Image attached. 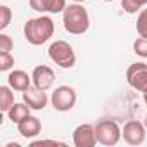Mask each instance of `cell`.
I'll return each mask as SVG.
<instances>
[{
    "label": "cell",
    "instance_id": "6da1fadb",
    "mask_svg": "<svg viewBox=\"0 0 147 147\" xmlns=\"http://www.w3.org/2000/svg\"><path fill=\"white\" fill-rule=\"evenodd\" d=\"M24 38L28 43L38 47V45H43L45 42H49L55 31V24L52 21V18L49 16H38V18H31L26 21L24 28Z\"/></svg>",
    "mask_w": 147,
    "mask_h": 147
},
{
    "label": "cell",
    "instance_id": "7a4b0ae2",
    "mask_svg": "<svg viewBox=\"0 0 147 147\" xmlns=\"http://www.w3.org/2000/svg\"><path fill=\"white\" fill-rule=\"evenodd\" d=\"M62 24L64 30L71 35H83L90 28V16L82 4L75 2L66 5L62 12Z\"/></svg>",
    "mask_w": 147,
    "mask_h": 147
},
{
    "label": "cell",
    "instance_id": "3957f363",
    "mask_svg": "<svg viewBox=\"0 0 147 147\" xmlns=\"http://www.w3.org/2000/svg\"><path fill=\"white\" fill-rule=\"evenodd\" d=\"M49 57L62 69H71L76 62V54L66 40H55L49 47Z\"/></svg>",
    "mask_w": 147,
    "mask_h": 147
},
{
    "label": "cell",
    "instance_id": "277c9868",
    "mask_svg": "<svg viewBox=\"0 0 147 147\" xmlns=\"http://www.w3.org/2000/svg\"><path fill=\"white\" fill-rule=\"evenodd\" d=\"M95 135H97V144L111 147L116 145L123 137H121V128L114 119H100L95 125Z\"/></svg>",
    "mask_w": 147,
    "mask_h": 147
},
{
    "label": "cell",
    "instance_id": "5b68a950",
    "mask_svg": "<svg viewBox=\"0 0 147 147\" xmlns=\"http://www.w3.org/2000/svg\"><path fill=\"white\" fill-rule=\"evenodd\" d=\"M50 104L59 113L71 111L73 107L76 106V92H75V88L69 87V85L57 87L52 92V95H50Z\"/></svg>",
    "mask_w": 147,
    "mask_h": 147
},
{
    "label": "cell",
    "instance_id": "8992f818",
    "mask_svg": "<svg viewBox=\"0 0 147 147\" xmlns=\"http://www.w3.org/2000/svg\"><path fill=\"white\" fill-rule=\"evenodd\" d=\"M145 135H147V128L138 119H130L121 128V137L128 145H142L145 142Z\"/></svg>",
    "mask_w": 147,
    "mask_h": 147
},
{
    "label": "cell",
    "instance_id": "52a82bcc",
    "mask_svg": "<svg viewBox=\"0 0 147 147\" xmlns=\"http://www.w3.org/2000/svg\"><path fill=\"white\" fill-rule=\"evenodd\" d=\"M126 82L137 92L147 90V62H135L126 69Z\"/></svg>",
    "mask_w": 147,
    "mask_h": 147
},
{
    "label": "cell",
    "instance_id": "ba28073f",
    "mask_svg": "<svg viewBox=\"0 0 147 147\" xmlns=\"http://www.w3.org/2000/svg\"><path fill=\"white\" fill-rule=\"evenodd\" d=\"M73 144L76 147H94L97 145V135H95V125L83 123L78 125L73 131Z\"/></svg>",
    "mask_w": 147,
    "mask_h": 147
},
{
    "label": "cell",
    "instance_id": "9c48e42d",
    "mask_svg": "<svg viewBox=\"0 0 147 147\" xmlns=\"http://www.w3.org/2000/svg\"><path fill=\"white\" fill-rule=\"evenodd\" d=\"M31 80H33V85L40 90H49L52 85H54V80H55V75H54V69L45 66V64H40L33 69L31 73Z\"/></svg>",
    "mask_w": 147,
    "mask_h": 147
},
{
    "label": "cell",
    "instance_id": "30bf717a",
    "mask_svg": "<svg viewBox=\"0 0 147 147\" xmlns=\"http://www.w3.org/2000/svg\"><path fill=\"white\" fill-rule=\"evenodd\" d=\"M23 102H26L31 111H42V109L47 107L49 97H47L45 90H40L33 85V87H30L28 90L23 92Z\"/></svg>",
    "mask_w": 147,
    "mask_h": 147
},
{
    "label": "cell",
    "instance_id": "8fae6325",
    "mask_svg": "<svg viewBox=\"0 0 147 147\" xmlns=\"http://www.w3.org/2000/svg\"><path fill=\"white\" fill-rule=\"evenodd\" d=\"M30 7L40 14H59L66 9V0H30Z\"/></svg>",
    "mask_w": 147,
    "mask_h": 147
},
{
    "label": "cell",
    "instance_id": "7c38bea8",
    "mask_svg": "<svg viewBox=\"0 0 147 147\" xmlns=\"http://www.w3.org/2000/svg\"><path fill=\"white\" fill-rule=\"evenodd\" d=\"M7 83L12 90L16 92H24L31 87L33 80H31V75H28L26 71L23 69H14L9 73V76H7Z\"/></svg>",
    "mask_w": 147,
    "mask_h": 147
},
{
    "label": "cell",
    "instance_id": "4fadbf2b",
    "mask_svg": "<svg viewBox=\"0 0 147 147\" xmlns=\"http://www.w3.org/2000/svg\"><path fill=\"white\" fill-rule=\"evenodd\" d=\"M18 131L24 138H35L42 131V121L38 118H35V116L30 114L26 119H23L21 123H18Z\"/></svg>",
    "mask_w": 147,
    "mask_h": 147
},
{
    "label": "cell",
    "instance_id": "5bb4252c",
    "mask_svg": "<svg viewBox=\"0 0 147 147\" xmlns=\"http://www.w3.org/2000/svg\"><path fill=\"white\" fill-rule=\"evenodd\" d=\"M30 106L26 104V102H14V106L5 113L7 114V118L12 121V123H21L23 119H26L28 116H30Z\"/></svg>",
    "mask_w": 147,
    "mask_h": 147
},
{
    "label": "cell",
    "instance_id": "9a60e30c",
    "mask_svg": "<svg viewBox=\"0 0 147 147\" xmlns=\"http://www.w3.org/2000/svg\"><path fill=\"white\" fill-rule=\"evenodd\" d=\"M12 106H14V92L9 85H2L0 87V111L7 113Z\"/></svg>",
    "mask_w": 147,
    "mask_h": 147
},
{
    "label": "cell",
    "instance_id": "2e32d148",
    "mask_svg": "<svg viewBox=\"0 0 147 147\" xmlns=\"http://www.w3.org/2000/svg\"><path fill=\"white\" fill-rule=\"evenodd\" d=\"M135 30H137L138 36H145L147 38V9H142L138 12V19H137Z\"/></svg>",
    "mask_w": 147,
    "mask_h": 147
},
{
    "label": "cell",
    "instance_id": "e0dca14e",
    "mask_svg": "<svg viewBox=\"0 0 147 147\" xmlns=\"http://www.w3.org/2000/svg\"><path fill=\"white\" fill-rule=\"evenodd\" d=\"M121 7L128 14H137L144 7V4H142V0H121Z\"/></svg>",
    "mask_w": 147,
    "mask_h": 147
},
{
    "label": "cell",
    "instance_id": "ac0fdd59",
    "mask_svg": "<svg viewBox=\"0 0 147 147\" xmlns=\"http://www.w3.org/2000/svg\"><path fill=\"white\" fill-rule=\"evenodd\" d=\"M133 52H135L138 57L147 59V38H145V36H138V38L133 42Z\"/></svg>",
    "mask_w": 147,
    "mask_h": 147
},
{
    "label": "cell",
    "instance_id": "d6986e66",
    "mask_svg": "<svg viewBox=\"0 0 147 147\" xmlns=\"http://www.w3.org/2000/svg\"><path fill=\"white\" fill-rule=\"evenodd\" d=\"M12 19V11L9 5H0V30H5L11 24Z\"/></svg>",
    "mask_w": 147,
    "mask_h": 147
},
{
    "label": "cell",
    "instance_id": "ffe728a7",
    "mask_svg": "<svg viewBox=\"0 0 147 147\" xmlns=\"http://www.w3.org/2000/svg\"><path fill=\"white\" fill-rule=\"evenodd\" d=\"M14 67V55L11 52H0V71H11Z\"/></svg>",
    "mask_w": 147,
    "mask_h": 147
},
{
    "label": "cell",
    "instance_id": "44dd1931",
    "mask_svg": "<svg viewBox=\"0 0 147 147\" xmlns=\"http://www.w3.org/2000/svg\"><path fill=\"white\" fill-rule=\"evenodd\" d=\"M14 49V42L9 35L0 33V52H11Z\"/></svg>",
    "mask_w": 147,
    "mask_h": 147
},
{
    "label": "cell",
    "instance_id": "7402d4cb",
    "mask_svg": "<svg viewBox=\"0 0 147 147\" xmlns=\"http://www.w3.org/2000/svg\"><path fill=\"white\" fill-rule=\"evenodd\" d=\"M43 144H52V145H64V142H57V140H38V142H33L31 145H43Z\"/></svg>",
    "mask_w": 147,
    "mask_h": 147
},
{
    "label": "cell",
    "instance_id": "603a6c76",
    "mask_svg": "<svg viewBox=\"0 0 147 147\" xmlns=\"http://www.w3.org/2000/svg\"><path fill=\"white\" fill-rule=\"evenodd\" d=\"M142 95H144V102H145V106H147V90H145V92H144Z\"/></svg>",
    "mask_w": 147,
    "mask_h": 147
},
{
    "label": "cell",
    "instance_id": "cb8c5ba5",
    "mask_svg": "<svg viewBox=\"0 0 147 147\" xmlns=\"http://www.w3.org/2000/svg\"><path fill=\"white\" fill-rule=\"evenodd\" d=\"M75 2H78V4H83V2H85V0H75Z\"/></svg>",
    "mask_w": 147,
    "mask_h": 147
},
{
    "label": "cell",
    "instance_id": "d4e9b609",
    "mask_svg": "<svg viewBox=\"0 0 147 147\" xmlns=\"http://www.w3.org/2000/svg\"><path fill=\"white\" fill-rule=\"evenodd\" d=\"M144 125H145V128H147V116H145V119H144Z\"/></svg>",
    "mask_w": 147,
    "mask_h": 147
},
{
    "label": "cell",
    "instance_id": "484cf974",
    "mask_svg": "<svg viewBox=\"0 0 147 147\" xmlns=\"http://www.w3.org/2000/svg\"><path fill=\"white\" fill-rule=\"evenodd\" d=\"M142 4H144V5H147V0H142Z\"/></svg>",
    "mask_w": 147,
    "mask_h": 147
},
{
    "label": "cell",
    "instance_id": "4316f807",
    "mask_svg": "<svg viewBox=\"0 0 147 147\" xmlns=\"http://www.w3.org/2000/svg\"><path fill=\"white\" fill-rule=\"evenodd\" d=\"M104 2H113V0H104Z\"/></svg>",
    "mask_w": 147,
    "mask_h": 147
}]
</instances>
